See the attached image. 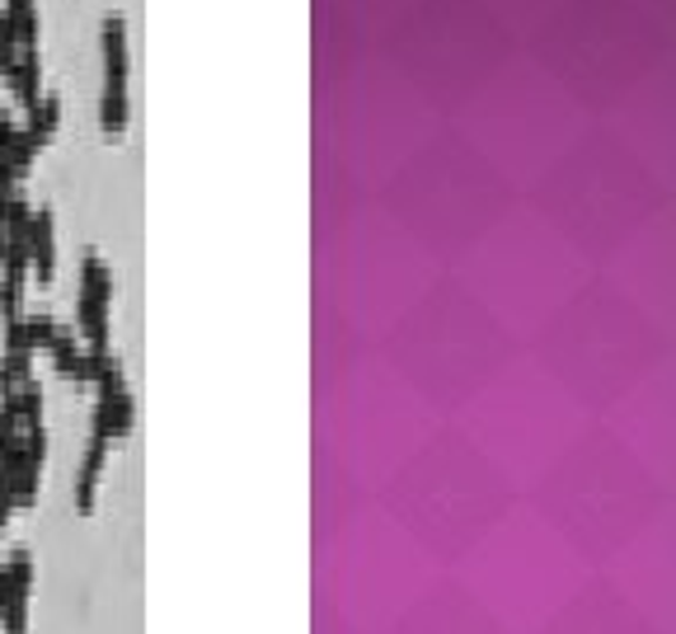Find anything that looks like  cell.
<instances>
[{
    "label": "cell",
    "instance_id": "cell-1",
    "mask_svg": "<svg viewBox=\"0 0 676 634\" xmlns=\"http://www.w3.org/2000/svg\"><path fill=\"white\" fill-rule=\"evenodd\" d=\"M103 85H127V71H132V52H127V19L122 14H103Z\"/></svg>",
    "mask_w": 676,
    "mask_h": 634
},
{
    "label": "cell",
    "instance_id": "cell-2",
    "mask_svg": "<svg viewBox=\"0 0 676 634\" xmlns=\"http://www.w3.org/2000/svg\"><path fill=\"white\" fill-rule=\"evenodd\" d=\"M29 268L38 273V283H52V273H57V221L48 207L33 211V221H29Z\"/></svg>",
    "mask_w": 676,
    "mask_h": 634
},
{
    "label": "cell",
    "instance_id": "cell-3",
    "mask_svg": "<svg viewBox=\"0 0 676 634\" xmlns=\"http://www.w3.org/2000/svg\"><path fill=\"white\" fill-rule=\"evenodd\" d=\"M132 395L127 390H113V395H99V409H95V437L113 442V437H127L132 433Z\"/></svg>",
    "mask_w": 676,
    "mask_h": 634
},
{
    "label": "cell",
    "instance_id": "cell-4",
    "mask_svg": "<svg viewBox=\"0 0 676 634\" xmlns=\"http://www.w3.org/2000/svg\"><path fill=\"white\" fill-rule=\"evenodd\" d=\"M6 80H10L14 99L24 103V113H29L33 103L42 99V61H38V48H19V61H14V71H10Z\"/></svg>",
    "mask_w": 676,
    "mask_h": 634
},
{
    "label": "cell",
    "instance_id": "cell-5",
    "mask_svg": "<svg viewBox=\"0 0 676 634\" xmlns=\"http://www.w3.org/2000/svg\"><path fill=\"white\" fill-rule=\"evenodd\" d=\"M80 296H90V301H113V273L103 268L99 254H84L80 259Z\"/></svg>",
    "mask_w": 676,
    "mask_h": 634
},
{
    "label": "cell",
    "instance_id": "cell-6",
    "mask_svg": "<svg viewBox=\"0 0 676 634\" xmlns=\"http://www.w3.org/2000/svg\"><path fill=\"white\" fill-rule=\"evenodd\" d=\"M57 122H61V99H57V95H42V99L33 103V109L24 113V132L42 146V141H48V137L57 132Z\"/></svg>",
    "mask_w": 676,
    "mask_h": 634
},
{
    "label": "cell",
    "instance_id": "cell-7",
    "mask_svg": "<svg viewBox=\"0 0 676 634\" xmlns=\"http://www.w3.org/2000/svg\"><path fill=\"white\" fill-rule=\"evenodd\" d=\"M103 456H109V442L90 437V452H84V460H80V507H84V513L95 507V479L103 470Z\"/></svg>",
    "mask_w": 676,
    "mask_h": 634
},
{
    "label": "cell",
    "instance_id": "cell-8",
    "mask_svg": "<svg viewBox=\"0 0 676 634\" xmlns=\"http://www.w3.org/2000/svg\"><path fill=\"white\" fill-rule=\"evenodd\" d=\"M99 127H103V132H122V127H127V85H103Z\"/></svg>",
    "mask_w": 676,
    "mask_h": 634
}]
</instances>
